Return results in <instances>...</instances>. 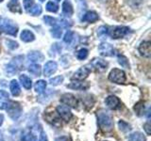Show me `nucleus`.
I'll list each match as a JSON object with an SVG mask.
<instances>
[{"mask_svg": "<svg viewBox=\"0 0 151 141\" xmlns=\"http://www.w3.org/2000/svg\"><path fill=\"white\" fill-rule=\"evenodd\" d=\"M97 122L100 130L104 133L111 132L113 129V120L111 116L104 109L97 111Z\"/></svg>", "mask_w": 151, "mask_h": 141, "instance_id": "obj_1", "label": "nucleus"}, {"mask_svg": "<svg viewBox=\"0 0 151 141\" xmlns=\"http://www.w3.org/2000/svg\"><path fill=\"white\" fill-rule=\"evenodd\" d=\"M0 109L6 110L9 113V116L14 120H17L22 114V108L20 105L12 101L0 103Z\"/></svg>", "mask_w": 151, "mask_h": 141, "instance_id": "obj_2", "label": "nucleus"}, {"mask_svg": "<svg viewBox=\"0 0 151 141\" xmlns=\"http://www.w3.org/2000/svg\"><path fill=\"white\" fill-rule=\"evenodd\" d=\"M0 30L11 36H16L18 32V26L9 19H3L0 24Z\"/></svg>", "mask_w": 151, "mask_h": 141, "instance_id": "obj_3", "label": "nucleus"}, {"mask_svg": "<svg viewBox=\"0 0 151 141\" xmlns=\"http://www.w3.org/2000/svg\"><path fill=\"white\" fill-rule=\"evenodd\" d=\"M109 80L114 84L123 85V84H125L127 80L126 73L123 70L114 68L111 70L110 73H109Z\"/></svg>", "mask_w": 151, "mask_h": 141, "instance_id": "obj_4", "label": "nucleus"}, {"mask_svg": "<svg viewBox=\"0 0 151 141\" xmlns=\"http://www.w3.org/2000/svg\"><path fill=\"white\" fill-rule=\"evenodd\" d=\"M23 60H24V56H15L14 58L11 60L7 67H6V73L9 75H13L15 74L19 70L21 69L22 65H23Z\"/></svg>", "mask_w": 151, "mask_h": 141, "instance_id": "obj_5", "label": "nucleus"}, {"mask_svg": "<svg viewBox=\"0 0 151 141\" xmlns=\"http://www.w3.org/2000/svg\"><path fill=\"white\" fill-rule=\"evenodd\" d=\"M60 101L63 103V105H67L69 107H73L76 108L78 106V100L73 94L71 93H64L61 95Z\"/></svg>", "mask_w": 151, "mask_h": 141, "instance_id": "obj_6", "label": "nucleus"}, {"mask_svg": "<svg viewBox=\"0 0 151 141\" xmlns=\"http://www.w3.org/2000/svg\"><path fill=\"white\" fill-rule=\"evenodd\" d=\"M57 113H58L59 116L65 121H69L73 117V114H72V112H71L70 107L65 105L57 106Z\"/></svg>", "mask_w": 151, "mask_h": 141, "instance_id": "obj_7", "label": "nucleus"}, {"mask_svg": "<svg viewBox=\"0 0 151 141\" xmlns=\"http://www.w3.org/2000/svg\"><path fill=\"white\" fill-rule=\"evenodd\" d=\"M130 32V29L127 26H116L111 32V36L112 39H122L127 36Z\"/></svg>", "mask_w": 151, "mask_h": 141, "instance_id": "obj_8", "label": "nucleus"}, {"mask_svg": "<svg viewBox=\"0 0 151 141\" xmlns=\"http://www.w3.org/2000/svg\"><path fill=\"white\" fill-rule=\"evenodd\" d=\"M105 103L106 105L111 110H117L121 107L122 103L119 98H117L114 95H110L105 99Z\"/></svg>", "mask_w": 151, "mask_h": 141, "instance_id": "obj_9", "label": "nucleus"}, {"mask_svg": "<svg viewBox=\"0 0 151 141\" xmlns=\"http://www.w3.org/2000/svg\"><path fill=\"white\" fill-rule=\"evenodd\" d=\"M98 51L100 55L103 56H112L115 54L114 53L115 51L113 49V47L110 43H107V42L100 43V45L98 46Z\"/></svg>", "mask_w": 151, "mask_h": 141, "instance_id": "obj_10", "label": "nucleus"}, {"mask_svg": "<svg viewBox=\"0 0 151 141\" xmlns=\"http://www.w3.org/2000/svg\"><path fill=\"white\" fill-rule=\"evenodd\" d=\"M139 53L141 56H143L144 58H149L151 56V43L148 41H145L143 42H141V44L139 45Z\"/></svg>", "mask_w": 151, "mask_h": 141, "instance_id": "obj_11", "label": "nucleus"}, {"mask_svg": "<svg viewBox=\"0 0 151 141\" xmlns=\"http://www.w3.org/2000/svg\"><path fill=\"white\" fill-rule=\"evenodd\" d=\"M91 73V70L89 68H87L86 66L84 67L79 68L78 70H76V73H74V75L72 76V79H76V80H84L85 78L88 77V75Z\"/></svg>", "mask_w": 151, "mask_h": 141, "instance_id": "obj_12", "label": "nucleus"}, {"mask_svg": "<svg viewBox=\"0 0 151 141\" xmlns=\"http://www.w3.org/2000/svg\"><path fill=\"white\" fill-rule=\"evenodd\" d=\"M57 69H58V64H57L55 61H48L46 62L45 67H44V74L45 76L48 77L50 75H52L53 73H56Z\"/></svg>", "mask_w": 151, "mask_h": 141, "instance_id": "obj_13", "label": "nucleus"}, {"mask_svg": "<svg viewBox=\"0 0 151 141\" xmlns=\"http://www.w3.org/2000/svg\"><path fill=\"white\" fill-rule=\"evenodd\" d=\"M45 119L46 120V121L50 123L52 126L54 127H57V128H59V127H61V121H60V119L59 117H57L55 114H53V112L52 113H47V114H45Z\"/></svg>", "mask_w": 151, "mask_h": 141, "instance_id": "obj_14", "label": "nucleus"}, {"mask_svg": "<svg viewBox=\"0 0 151 141\" xmlns=\"http://www.w3.org/2000/svg\"><path fill=\"white\" fill-rule=\"evenodd\" d=\"M66 87L71 89H76V90H86L89 88L90 85L87 82H79V80H78V81L71 82Z\"/></svg>", "mask_w": 151, "mask_h": 141, "instance_id": "obj_15", "label": "nucleus"}, {"mask_svg": "<svg viewBox=\"0 0 151 141\" xmlns=\"http://www.w3.org/2000/svg\"><path fill=\"white\" fill-rule=\"evenodd\" d=\"M91 65L93 68H96L97 70H99V72H103V70H107V68H108L107 61H105L102 58H93L91 61Z\"/></svg>", "mask_w": 151, "mask_h": 141, "instance_id": "obj_16", "label": "nucleus"}, {"mask_svg": "<svg viewBox=\"0 0 151 141\" xmlns=\"http://www.w3.org/2000/svg\"><path fill=\"white\" fill-rule=\"evenodd\" d=\"M99 19L98 14L96 11H87L84 14L81 20L83 22H87V23H94L96 22Z\"/></svg>", "mask_w": 151, "mask_h": 141, "instance_id": "obj_17", "label": "nucleus"}, {"mask_svg": "<svg viewBox=\"0 0 151 141\" xmlns=\"http://www.w3.org/2000/svg\"><path fill=\"white\" fill-rule=\"evenodd\" d=\"M27 59L31 62H38V61H42L44 56L39 51H32L27 55Z\"/></svg>", "mask_w": 151, "mask_h": 141, "instance_id": "obj_18", "label": "nucleus"}, {"mask_svg": "<svg viewBox=\"0 0 151 141\" xmlns=\"http://www.w3.org/2000/svg\"><path fill=\"white\" fill-rule=\"evenodd\" d=\"M7 6H8L9 11H12V12H18V13L22 12L19 0H9V2L8 3Z\"/></svg>", "mask_w": 151, "mask_h": 141, "instance_id": "obj_19", "label": "nucleus"}, {"mask_svg": "<svg viewBox=\"0 0 151 141\" xmlns=\"http://www.w3.org/2000/svg\"><path fill=\"white\" fill-rule=\"evenodd\" d=\"M9 89H11V92L12 94V96H18L19 94L21 93V88L19 83L16 80H12L11 84H9Z\"/></svg>", "mask_w": 151, "mask_h": 141, "instance_id": "obj_20", "label": "nucleus"}, {"mask_svg": "<svg viewBox=\"0 0 151 141\" xmlns=\"http://www.w3.org/2000/svg\"><path fill=\"white\" fill-rule=\"evenodd\" d=\"M21 40L25 42H30L35 40V36L30 30L25 29L21 33Z\"/></svg>", "mask_w": 151, "mask_h": 141, "instance_id": "obj_21", "label": "nucleus"}, {"mask_svg": "<svg viewBox=\"0 0 151 141\" xmlns=\"http://www.w3.org/2000/svg\"><path fill=\"white\" fill-rule=\"evenodd\" d=\"M63 12L64 15L66 16H72L73 15V13H74V9H73V6H72V4H71L68 0H66V1L63 2Z\"/></svg>", "mask_w": 151, "mask_h": 141, "instance_id": "obj_22", "label": "nucleus"}, {"mask_svg": "<svg viewBox=\"0 0 151 141\" xmlns=\"http://www.w3.org/2000/svg\"><path fill=\"white\" fill-rule=\"evenodd\" d=\"M20 82L21 84L23 85V87L25 88L26 89H30L31 87H32V81H31V79L27 76V75L26 74H22L20 75Z\"/></svg>", "mask_w": 151, "mask_h": 141, "instance_id": "obj_23", "label": "nucleus"}, {"mask_svg": "<svg viewBox=\"0 0 151 141\" xmlns=\"http://www.w3.org/2000/svg\"><path fill=\"white\" fill-rule=\"evenodd\" d=\"M129 141H146V138L144 134L140 132H135L129 136Z\"/></svg>", "mask_w": 151, "mask_h": 141, "instance_id": "obj_24", "label": "nucleus"}, {"mask_svg": "<svg viewBox=\"0 0 151 141\" xmlns=\"http://www.w3.org/2000/svg\"><path fill=\"white\" fill-rule=\"evenodd\" d=\"M45 88H46V82L44 81V80H38V81L35 83V91L39 94H42L45 90Z\"/></svg>", "mask_w": 151, "mask_h": 141, "instance_id": "obj_25", "label": "nucleus"}, {"mask_svg": "<svg viewBox=\"0 0 151 141\" xmlns=\"http://www.w3.org/2000/svg\"><path fill=\"white\" fill-rule=\"evenodd\" d=\"M134 111L137 116H143L145 114V102L140 101L134 105Z\"/></svg>", "mask_w": 151, "mask_h": 141, "instance_id": "obj_26", "label": "nucleus"}, {"mask_svg": "<svg viewBox=\"0 0 151 141\" xmlns=\"http://www.w3.org/2000/svg\"><path fill=\"white\" fill-rule=\"evenodd\" d=\"M28 72L34 75V76H39L42 73V68L39 64H32L28 67Z\"/></svg>", "mask_w": 151, "mask_h": 141, "instance_id": "obj_27", "label": "nucleus"}, {"mask_svg": "<svg viewBox=\"0 0 151 141\" xmlns=\"http://www.w3.org/2000/svg\"><path fill=\"white\" fill-rule=\"evenodd\" d=\"M118 127H119V129L124 132V133H126V132H129L131 130V125L129 123H127V121L125 120H119V122H118Z\"/></svg>", "mask_w": 151, "mask_h": 141, "instance_id": "obj_28", "label": "nucleus"}, {"mask_svg": "<svg viewBox=\"0 0 151 141\" xmlns=\"http://www.w3.org/2000/svg\"><path fill=\"white\" fill-rule=\"evenodd\" d=\"M118 62H119V64L122 66V67L127 68V69H129V68H130L129 60H127V58H126L125 56H123V55H118Z\"/></svg>", "mask_w": 151, "mask_h": 141, "instance_id": "obj_29", "label": "nucleus"}, {"mask_svg": "<svg viewBox=\"0 0 151 141\" xmlns=\"http://www.w3.org/2000/svg\"><path fill=\"white\" fill-rule=\"evenodd\" d=\"M46 9L48 11H50V12L55 13V12H57L59 11V6H58V4H57V3H55L53 1H49L48 3L46 4Z\"/></svg>", "mask_w": 151, "mask_h": 141, "instance_id": "obj_30", "label": "nucleus"}, {"mask_svg": "<svg viewBox=\"0 0 151 141\" xmlns=\"http://www.w3.org/2000/svg\"><path fill=\"white\" fill-rule=\"evenodd\" d=\"M42 9L40 5H35L34 7H31V9L28 11V12H29L32 16H38L42 13Z\"/></svg>", "mask_w": 151, "mask_h": 141, "instance_id": "obj_31", "label": "nucleus"}, {"mask_svg": "<svg viewBox=\"0 0 151 141\" xmlns=\"http://www.w3.org/2000/svg\"><path fill=\"white\" fill-rule=\"evenodd\" d=\"M88 56V50L86 48H81L78 51L77 53V58L79 60H83Z\"/></svg>", "mask_w": 151, "mask_h": 141, "instance_id": "obj_32", "label": "nucleus"}, {"mask_svg": "<svg viewBox=\"0 0 151 141\" xmlns=\"http://www.w3.org/2000/svg\"><path fill=\"white\" fill-rule=\"evenodd\" d=\"M21 141H33V135L30 131H25L22 134Z\"/></svg>", "mask_w": 151, "mask_h": 141, "instance_id": "obj_33", "label": "nucleus"}, {"mask_svg": "<svg viewBox=\"0 0 151 141\" xmlns=\"http://www.w3.org/2000/svg\"><path fill=\"white\" fill-rule=\"evenodd\" d=\"M63 82V76H61V75L53 77L49 80V83L52 85V86H59V85H60Z\"/></svg>", "mask_w": 151, "mask_h": 141, "instance_id": "obj_34", "label": "nucleus"}, {"mask_svg": "<svg viewBox=\"0 0 151 141\" xmlns=\"http://www.w3.org/2000/svg\"><path fill=\"white\" fill-rule=\"evenodd\" d=\"M50 33L55 39H60V38L61 37V34H63V30H61L60 27H54L51 29Z\"/></svg>", "mask_w": 151, "mask_h": 141, "instance_id": "obj_35", "label": "nucleus"}, {"mask_svg": "<svg viewBox=\"0 0 151 141\" xmlns=\"http://www.w3.org/2000/svg\"><path fill=\"white\" fill-rule=\"evenodd\" d=\"M74 39V32L71 31V30H68L67 32L65 33V35L63 37V41L66 43H71Z\"/></svg>", "mask_w": 151, "mask_h": 141, "instance_id": "obj_36", "label": "nucleus"}, {"mask_svg": "<svg viewBox=\"0 0 151 141\" xmlns=\"http://www.w3.org/2000/svg\"><path fill=\"white\" fill-rule=\"evenodd\" d=\"M44 21L46 25L48 26H56L57 25V20L53 17H50V16H45L44 17Z\"/></svg>", "mask_w": 151, "mask_h": 141, "instance_id": "obj_37", "label": "nucleus"}, {"mask_svg": "<svg viewBox=\"0 0 151 141\" xmlns=\"http://www.w3.org/2000/svg\"><path fill=\"white\" fill-rule=\"evenodd\" d=\"M108 32H109V29H108V27L105 26H100L98 28V30H97V35L99 37H104V36H106L108 34Z\"/></svg>", "mask_w": 151, "mask_h": 141, "instance_id": "obj_38", "label": "nucleus"}, {"mask_svg": "<svg viewBox=\"0 0 151 141\" xmlns=\"http://www.w3.org/2000/svg\"><path fill=\"white\" fill-rule=\"evenodd\" d=\"M6 43H7V46L9 47V49H12V50L17 49V48H18V46H19L16 41H12V40H7V41H6Z\"/></svg>", "mask_w": 151, "mask_h": 141, "instance_id": "obj_39", "label": "nucleus"}, {"mask_svg": "<svg viewBox=\"0 0 151 141\" xmlns=\"http://www.w3.org/2000/svg\"><path fill=\"white\" fill-rule=\"evenodd\" d=\"M33 4H34V0H24V8L27 11L31 9Z\"/></svg>", "mask_w": 151, "mask_h": 141, "instance_id": "obj_40", "label": "nucleus"}, {"mask_svg": "<svg viewBox=\"0 0 151 141\" xmlns=\"http://www.w3.org/2000/svg\"><path fill=\"white\" fill-rule=\"evenodd\" d=\"M9 97V93L5 90H0V100H8Z\"/></svg>", "mask_w": 151, "mask_h": 141, "instance_id": "obj_41", "label": "nucleus"}, {"mask_svg": "<svg viewBox=\"0 0 151 141\" xmlns=\"http://www.w3.org/2000/svg\"><path fill=\"white\" fill-rule=\"evenodd\" d=\"M38 141H48V138H47V135L45 132H41L40 135H39V140Z\"/></svg>", "mask_w": 151, "mask_h": 141, "instance_id": "obj_42", "label": "nucleus"}, {"mask_svg": "<svg viewBox=\"0 0 151 141\" xmlns=\"http://www.w3.org/2000/svg\"><path fill=\"white\" fill-rule=\"evenodd\" d=\"M144 130L145 131L146 135H150V123H149V121L145 122V123L144 124Z\"/></svg>", "mask_w": 151, "mask_h": 141, "instance_id": "obj_43", "label": "nucleus"}, {"mask_svg": "<svg viewBox=\"0 0 151 141\" xmlns=\"http://www.w3.org/2000/svg\"><path fill=\"white\" fill-rule=\"evenodd\" d=\"M55 141H68V138L66 136H60V137L56 138Z\"/></svg>", "mask_w": 151, "mask_h": 141, "instance_id": "obj_44", "label": "nucleus"}, {"mask_svg": "<svg viewBox=\"0 0 151 141\" xmlns=\"http://www.w3.org/2000/svg\"><path fill=\"white\" fill-rule=\"evenodd\" d=\"M3 121H4V116L2 114H0V126L3 124Z\"/></svg>", "mask_w": 151, "mask_h": 141, "instance_id": "obj_45", "label": "nucleus"}, {"mask_svg": "<svg viewBox=\"0 0 151 141\" xmlns=\"http://www.w3.org/2000/svg\"><path fill=\"white\" fill-rule=\"evenodd\" d=\"M40 1H41V2H44V1H45V0H40Z\"/></svg>", "mask_w": 151, "mask_h": 141, "instance_id": "obj_46", "label": "nucleus"}, {"mask_svg": "<svg viewBox=\"0 0 151 141\" xmlns=\"http://www.w3.org/2000/svg\"><path fill=\"white\" fill-rule=\"evenodd\" d=\"M2 1H3V0H0V3H1V2H2Z\"/></svg>", "mask_w": 151, "mask_h": 141, "instance_id": "obj_47", "label": "nucleus"}, {"mask_svg": "<svg viewBox=\"0 0 151 141\" xmlns=\"http://www.w3.org/2000/svg\"><path fill=\"white\" fill-rule=\"evenodd\" d=\"M57 1H60V0H57Z\"/></svg>", "mask_w": 151, "mask_h": 141, "instance_id": "obj_48", "label": "nucleus"}, {"mask_svg": "<svg viewBox=\"0 0 151 141\" xmlns=\"http://www.w3.org/2000/svg\"><path fill=\"white\" fill-rule=\"evenodd\" d=\"M0 141H4V140H0Z\"/></svg>", "mask_w": 151, "mask_h": 141, "instance_id": "obj_49", "label": "nucleus"}]
</instances>
